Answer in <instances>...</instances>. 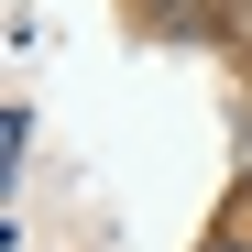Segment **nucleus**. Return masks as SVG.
Returning a JSON list of instances; mask_svg holds the SVG:
<instances>
[{"label":"nucleus","mask_w":252,"mask_h":252,"mask_svg":"<svg viewBox=\"0 0 252 252\" xmlns=\"http://www.w3.org/2000/svg\"><path fill=\"white\" fill-rule=\"evenodd\" d=\"M132 11H143V33H208L220 0H132Z\"/></svg>","instance_id":"obj_1"},{"label":"nucleus","mask_w":252,"mask_h":252,"mask_svg":"<svg viewBox=\"0 0 252 252\" xmlns=\"http://www.w3.org/2000/svg\"><path fill=\"white\" fill-rule=\"evenodd\" d=\"M241 176H252V121H241Z\"/></svg>","instance_id":"obj_2"},{"label":"nucleus","mask_w":252,"mask_h":252,"mask_svg":"<svg viewBox=\"0 0 252 252\" xmlns=\"http://www.w3.org/2000/svg\"><path fill=\"white\" fill-rule=\"evenodd\" d=\"M208 252H252V241H230V230H220V241H208Z\"/></svg>","instance_id":"obj_3"}]
</instances>
